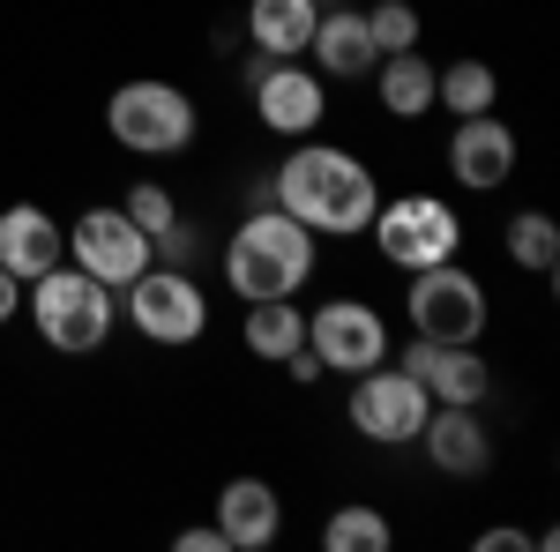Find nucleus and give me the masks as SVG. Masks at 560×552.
<instances>
[{"label": "nucleus", "instance_id": "obj_4", "mask_svg": "<svg viewBox=\"0 0 560 552\" xmlns=\"http://www.w3.org/2000/svg\"><path fill=\"white\" fill-rule=\"evenodd\" d=\"M105 128L120 150L135 157H179V150H195V128H202V113H195V97L179 83H120L105 97Z\"/></svg>", "mask_w": 560, "mask_h": 552}, {"label": "nucleus", "instance_id": "obj_23", "mask_svg": "<svg viewBox=\"0 0 560 552\" xmlns=\"http://www.w3.org/2000/svg\"><path fill=\"white\" fill-rule=\"evenodd\" d=\"M501 247H509V261H516V269H530V277H553V261H560V224H553L546 210H523V216H509Z\"/></svg>", "mask_w": 560, "mask_h": 552}, {"label": "nucleus", "instance_id": "obj_26", "mask_svg": "<svg viewBox=\"0 0 560 552\" xmlns=\"http://www.w3.org/2000/svg\"><path fill=\"white\" fill-rule=\"evenodd\" d=\"M173 545H179V552H232V545H224V530H217V522H195V530H179Z\"/></svg>", "mask_w": 560, "mask_h": 552}, {"label": "nucleus", "instance_id": "obj_21", "mask_svg": "<svg viewBox=\"0 0 560 552\" xmlns=\"http://www.w3.org/2000/svg\"><path fill=\"white\" fill-rule=\"evenodd\" d=\"M493 97H501V75L486 68V60H448V68H433V105H448L456 120H471V113H493Z\"/></svg>", "mask_w": 560, "mask_h": 552}, {"label": "nucleus", "instance_id": "obj_18", "mask_svg": "<svg viewBox=\"0 0 560 552\" xmlns=\"http://www.w3.org/2000/svg\"><path fill=\"white\" fill-rule=\"evenodd\" d=\"M314 15H322V0H247L240 31H247V45L269 52V60H300L306 38H314Z\"/></svg>", "mask_w": 560, "mask_h": 552}, {"label": "nucleus", "instance_id": "obj_1", "mask_svg": "<svg viewBox=\"0 0 560 552\" xmlns=\"http://www.w3.org/2000/svg\"><path fill=\"white\" fill-rule=\"evenodd\" d=\"M277 210L300 216L314 239H359L374 224V210H382V187H374V172L359 165L351 150H337V142H300L277 165Z\"/></svg>", "mask_w": 560, "mask_h": 552}, {"label": "nucleus", "instance_id": "obj_13", "mask_svg": "<svg viewBox=\"0 0 560 552\" xmlns=\"http://www.w3.org/2000/svg\"><path fill=\"white\" fill-rule=\"evenodd\" d=\"M306 60L322 83H366L374 75V31H366V8H322L314 15V38H306Z\"/></svg>", "mask_w": 560, "mask_h": 552}, {"label": "nucleus", "instance_id": "obj_20", "mask_svg": "<svg viewBox=\"0 0 560 552\" xmlns=\"http://www.w3.org/2000/svg\"><path fill=\"white\" fill-rule=\"evenodd\" d=\"M240 337H247L255 359L277 366V359H292V351L306 343V314L292 306V298H255V306H247V321H240Z\"/></svg>", "mask_w": 560, "mask_h": 552}, {"label": "nucleus", "instance_id": "obj_25", "mask_svg": "<svg viewBox=\"0 0 560 552\" xmlns=\"http://www.w3.org/2000/svg\"><path fill=\"white\" fill-rule=\"evenodd\" d=\"M366 31H374V52H411L427 23H419L411 0H382V8H366Z\"/></svg>", "mask_w": 560, "mask_h": 552}, {"label": "nucleus", "instance_id": "obj_11", "mask_svg": "<svg viewBox=\"0 0 560 552\" xmlns=\"http://www.w3.org/2000/svg\"><path fill=\"white\" fill-rule=\"evenodd\" d=\"M247 90H255V120L269 134H314L322 113H329V83L300 60H261L247 75Z\"/></svg>", "mask_w": 560, "mask_h": 552}, {"label": "nucleus", "instance_id": "obj_9", "mask_svg": "<svg viewBox=\"0 0 560 552\" xmlns=\"http://www.w3.org/2000/svg\"><path fill=\"white\" fill-rule=\"evenodd\" d=\"M345 411H351V425L366 433V441H382V448H404V441H419V425H427V411H433V396L404 366H366L359 381H351V396H345Z\"/></svg>", "mask_w": 560, "mask_h": 552}, {"label": "nucleus", "instance_id": "obj_29", "mask_svg": "<svg viewBox=\"0 0 560 552\" xmlns=\"http://www.w3.org/2000/svg\"><path fill=\"white\" fill-rule=\"evenodd\" d=\"M15 306H23V277H8V269H0V329L15 321Z\"/></svg>", "mask_w": 560, "mask_h": 552}, {"label": "nucleus", "instance_id": "obj_15", "mask_svg": "<svg viewBox=\"0 0 560 552\" xmlns=\"http://www.w3.org/2000/svg\"><path fill=\"white\" fill-rule=\"evenodd\" d=\"M419 441H427V463L448 478H486V463H493V433L478 419V403H433Z\"/></svg>", "mask_w": 560, "mask_h": 552}, {"label": "nucleus", "instance_id": "obj_14", "mask_svg": "<svg viewBox=\"0 0 560 552\" xmlns=\"http://www.w3.org/2000/svg\"><path fill=\"white\" fill-rule=\"evenodd\" d=\"M448 172H456V187H471V195L509 187V179H516V134L501 128L493 113L456 120V134H448Z\"/></svg>", "mask_w": 560, "mask_h": 552}, {"label": "nucleus", "instance_id": "obj_6", "mask_svg": "<svg viewBox=\"0 0 560 552\" xmlns=\"http://www.w3.org/2000/svg\"><path fill=\"white\" fill-rule=\"evenodd\" d=\"M411 337H433V343H478L486 337V284L456 261H433V269H411Z\"/></svg>", "mask_w": 560, "mask_h": 552}, {"label": "nucleus", "instance_id": "obj_5", "mask_svg": "<svg viewBox=\"0 0 560 552\" xmlns=\"http://www.w3.org/2000/svg\"><path fill=\"white\" fill-rule=\"evenodd\" d=\"M366 239L382 247L388 269H433V261H456L464 255V216L448 210L441 195H396V202H382L374 210V224H366Z\"/></svg>", "mask_w": 560, "mask_h": 552}, {"label": "nucleus", "instance_id": "obj_8", "mask_svg": "<svg viewBox=\"0 0 560 552\" xmlns=\"http://www.w3.org/2000/svg\"><path fill=\"white\" fill-rule=\"evenodd\" d=\"M306 351L322 359V374H366L388 359V321L366 298H322L306 314Z\"/></svg>", "mask_w": 560, "mask_h": 552}, {"label": "nucleus", "instance_id": "obj_27", "mask_svg": "<svg viewBox=\"0 0 560 552\" xmlns=\"http://www.w3.org/2000/svg\"><path fill=\"white\" fill-rule=\"evenodd\" d=\"M277 366H284V374H292V381H300V388H314V381H322V359H314L306 343H300V351H292V359H277Z\"/></svg>", "mask_w": 560, "mask_h": 552}, {"label": "nucleus", "instance_id": "obj_17", "mask_svg": "<svg viewBox=\"0 0 560 552\" xmlns=\"http://www.w3.org/2000/svg\"><path fill=\"white\" fill-rule=\"evenodd\" d=\"M52 261H68V232H60L38 202H8V210H0V269L31 284Z\"/></svg>", "mask_w": 560, "mask_h": 552}, {"label": "nucleus", "instance_id": "obj_7", "mask_svg": "<svg viewBox=\"0 0 560 552\" xmlns=\"http://www.w3.org/2000/svg\"><path fill=\"white\" fill-rule=\"evenodd\" d=\"M128 321H135V337L165 343V351H187V343L210 329V298H202V284H195L187 269L150 261L128 284Z\"/></svg>", "mask_w": 560, "mask_h": 552}, {"label": "nucleus", "instance_id": "obj_16", "mask_svg": "<svg viewBox=\"0 0 560 552\" xmlns=\"http://www.w3.org/2000/svg\"><path fill=\"white\" fill-rule=\"evenodd\" d=\"M217 530H224L232 552L277 545V538H284V501H277V485H269V478H232V485L217 493Z\"/></svg>", "mask_w": 560, "mask_h": 552}, {"label": "nucleus", "instance_id": "obj_24", "mask_svg": "<svg viewBox=\"0 0 560 552\" xmlns=\"http://www.w3.org/2000/svg\"><path fill=\"white\" fill-rule=\"evenodd\" d=\"M120 210H128V224L142 232V239H158V232H173V224H179V202H173V187H158V179H135V187H128V202H120Z\"/></svg>", "mask_w": 560, "mask_h": 552}, {"label": "nucleus", "instance_id": "obj_22", "mask_svg": "<svg viewBox=\"0 0 560 552\" xmlns=\"http://www.w3.org/2000/svg\"><path fill=\"white\" fill-rule=\"evenodd\" d=\"M322 545L329 552H388L396 545V522H388L374 501H345V508L322 522Z\"/></svg>", "mask_w": 560, "mask_h": 552}, {"label": "nucleus", "instance_id": "obj_28", "mask_svg": "<svg viewBox=\"0 0 560 552\" xmlns=\"http://www.w3.org/2000/svg\"><path fill=\"white\" fill-rule=\"evenodd\" d=\"M523 545H530V530H516V522H501V530L478 538V552H523Z\"/></svg>", "mask_w": 560, "mask_h": 552}, {"label": "nucleus", "instance_id": "obj_3", "mask_svg": "<svg viewBox=\"0 0 560 552\" xmlns=\"http://www.w3.org/2000/svg\"><path fill=\"white\" fill-rule=\"evenodd\" d=\"M31 321H38V337L52 343V351H68V359H83V351H97V343L113 337V292L90 277V269H75V261H52L45 277H31Z\"/></svg>", "mask_w": 560, "mask_h": 552}, {"label": "nucleus", "instance_id": "obj_10", "mask_svg": "<svg viewBox=\"0 0 560 552\" xmlns=\"http://www.w3.org/2000/svg\"><path fill=\"white\" fill-rule=\"evenodd\" d=\"M68 261L90 269L105 292H128L135 277L150 269V239L128 224V210H83L68 224Z\"/></svg>", "mask_w": 560, "mask_h": 552}, {"label": "nucleus", "instance_id": "obj_19", "mask_svg": "<svg viewBox=\"0 0 560 552\" xmlns=\"http://www.w3.org/2000/svg\"><path fill=\"white\" fill-rule=\"evenodd\" d=\"M374 97H382L388 120H419L433 113V60L411 45V52H382L374 60Z\"/></svg>", "mask_w": 560, "mask_h": 552}, {"label": "nucleus", "instance_id": "obj_12", "mask_svg": "<svg viewBox=\"0 0 560 552\" xmlns=\"http://www.w3.org/2000/svg\"><path fill=\"white\" fill-rule=\"evenodd\" d=\"M396 366H404L411 381L427 388L433 403H486V388H493V366L478 359V343H433V337H411Z\"/></svg>", "mask_w": 560, "mask_h": 552}, {"label": "nucleus", "instance_id": "obj_2", "mask_svg": "<svg viewBox=\"0 0 560 552\" xmlns=\"http://www.w3.org/2000/svg\"><path fill=\"white\" fill-rule=\"evenodd\" d=\"M314 277V232L300 216H284L277 202L269 210H247L224 239V284L232 298H300V284Z\"/></svg>", "mask_w": 560, "mask_h": 552}]
</instances>
